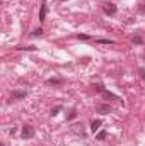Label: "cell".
<instances>
[{
  "instance_id": "cell-1",
  "label": "cell",
  "mask_w": 145,
  "mask_h": 146,
  "mask_svg": "<svg viewBox=\"0 0 145 146\" xmlns=\"http://www.w3.org/2000/svg\"><path fill=\"white\" fill-rule=\"evenodd\" d=\"M21 136H22V139H31L34 136V129L31 126H24L22 131H21Z\"/></svg>"
},
{
  "instance_id": "cell-2",
  "label": "cell",
  "mask_w": 145,
  "mask_h": 146,
  "mask_svg": "<svg viewBox=\"0 0 145 146\" xmlns=\"http://www.w3.org/2000/svg\"><path fill=\"white\" fill-rule=\"evenodd\" d=\"M103 12H104L106 15H114V14H116V5H114V3H109V2L103 3Z\"/></svg>"
},
{
  "instance_id": "cell-3",
  "label": "cell",
  "mask_w": 145,
  "mask_h": 146,
  "mask_svg": "<svg viewBox=\"0 0 145 146\" xmlns=\"http://www.w3.org/2000/svg\"><path fill=\"white\" fill-rule=\"evenodd\" d=\"M101 94H103V97H104L106 100H118L119 104H123V100H121V99H119L118 95H114V94H111V92H108V90H103Z\"/></svg>"
},
{
  "instance_id": "cell-4",
  "label": "cell",
  "mask_w": 145,
  "mask_h": 146,
  "mask_svg": "<svg viewBox=\"0 0 145 146\" xmlns=\"http://www.w3.org/2000/svg\"><path fill=\"white\" fill-rule=\"evenodd\" d=\"M70 129H72V133L79 134V136H82V138L85 136V131H84V124H73Z\"/></svg>"
},
{
  "instance_id": "cell-5",
  "label": "cell",
  "mask_w": 145,
  "mask_h": 146,
  "mask_svg": "<svg viewBox=\"0 0 145 146\" xmlns=\"http://www.w3.org/2000/svg\"><path fill=\"white\" fill-rule=\"evenodd\" d=\"M46 14H48V5H46V2H43L41 3V9H39V21L41 22L46 21Z\"/></svg>"
},
{
  "instance_id": "cell-6",
  "label": "cell",
  "mask_w": 145,
  "mask_h": 146,
  "mask_svg": "<svg viewBox=\"0 0 145 146\" xmlns=\"http://www.w3.org/2000/svg\"><path fill=\"white\" fill-rule=\"evenodd\" d=\"M101 126H103V121H101V119H94V121L91 122V131H92V133H97Z\"/></svg>"
},
{
  "instance_id": "cell-7",
  "label": "cell",
  "mask_w": 145,
  "mask_h": 146,
  "mask_svg": "<svg viewBox=\"0 0 145 146\" xmlns=\"http://www.w3.org/2000/svg\"><path fill=\"white\" fill-rule=\"evenodd\" d=\"M111 106H109V104H99V106H97V112H99V114H109V112H111Z\"/></svg>"
},
{
  "instance_id": "cell-8",
  "label": "cell",
  "mask_w": 145,
  "mask_h": 146,
  "mask_svg": "<svg viewBox=\"0 0 145 146\" xmlns=\"http://www.w3.org/2000/svg\"><path fill=\"white\" fill-rule=\"evenodd\" d=\"M26 97H28V94H26V92H22V90H14V92H12V99L21 100V99H26Z\"/></svg>"
},
{
  "instance_id": "cell-9",
  "label": "cell",
  "mask_w": 145,
  "mask_h": 146,
  "mask_svg": "<svg viewBox=\"0 0 145 146\" xmlns=\"http://www.w3.org/2000/svg\"><path fill=\"white\" fill-rule=\"evenodd\" d=\"M46 83H48V85H60V83H63V80H62V78H50Z\"/></svg>"
},
{
  "instance_id": "cell-10",
  "label": "cell",
  "mask_w": 145,
  "mask_h": 146,
  "mask_svg": "<svg viewBox=\"0 0 145 146\" xmlns=\"http://www.w3.org/2000/svg\"><path fill=\"white\" fill-rule=\"evenodd\" d=\"M19 51H36V46H17Z\"/></svg>"
},
{
  "instance_id": "cell-11",
  "label": "cell",
  "mask_w": 145,
  "mask_h": 146,
  "mask_svg": "<svg viewBox=\"0 0 145 146\" xmlns=\"http://www.w3.org/2000/svg\"><path fill=\"white\" fill-rule=\"evenodd\" d=\"M106 136H108V133H106V131H99V133H97V136H96V138H97V139H99V141H103V139H106Z\"/></svg>"
},
{
  "instance_id": "cell-12",
  "label": "cell",
  "mask_w": 145,
  "mask_h": 146,
  "mask_svg": "<svg viewBox=\"0 0 145 146\" xmlns=\"http://www.w3.org/2000/svg\"><path fill=\"white\" fill-rule=\"evenodd\" d=\"M75 117H77V110L75 109H72L68 114H67V119H68V121H72V119H75Z\"/></svg>"
},
{
  "instance_id": "cell-13",
  "label": "cell",
  "mask_w": 145,
  "mask_h": 146,
  "mask_svg": "<svg viewBox=\"0 0 145 146\" xmlns=\"http://www.w3.org/2000/svg\"><path fill=\"white\" fill-rule=\"evenodd\" d=\"M41 34H43V29H41V27H38V29H34V31L31 33V36L33 37H39Z\"/></svg>"
},
{
  "instance_id": "cell-14",
  "label": "cell",
  "mask_w": 145,
  "mask_h": 146,
  "mask_svg": "<svg viewBox=\"0 0 145 146\" xmlns=\"http://www.w3.org/2000/svg\"><path fill=\"white\" fill-rule=\"evenodd\" d=\"M132 42H133V44H142V42H144V39H142L140 36H133V37H132Z\"/></svg>"
},
{
  "instance_id": "cell-15",
  "label": "cell",
  "mask_w": 145,
  "mask_h": 146,
  "mask_svg": "<svg viewBox=\"0 0 145 146\" xmlns=\"http://www.w3.org/2000/svg\"><path fill=\"white\" fill-rule=\"evenodd\" d=\"M96 42H99V44H113L114 41H111V39H96Z\"/></svg>"
},
{
  "instance_id": "cell-16",
  "label": "cell",
  "mask_w": 145,
  "mask_h": 146,
  "mask_svg": "<svg viewBox=\"0 0 145 146\" xmlns=\"http://www.w3.org/2000/svg\"><path fill=\"white\" fill-rule=\"evenodd\" d=\"M60 110H62V106H56V107H53V109H51V115H56Z\"/></svg>"
},
{
  "instance_id": "cell-17",
  "label": "cell",
  "mask_w": 145,
  "mask_h": 146,
  "mask_svg": "<svg viewBox=\"0 0 145 146\" xmlns=\"http://www.w3.org/2000/svg\"><path fill=\"white\" fill-rule=\"evenodd\" d=\"M140 78L145 82V68H140Z\"/></svg>"
},
{
  "instance_id": "cell-18",
  "label": "cell",
  "mask_w": 145,
  "mask_h": 146,
  "mask_svg": "<svg viewBox=\"0 0 145 146\" xmlns=\"http://www.w3.org/2000/svg\"><path fill=\"white\" fill-rule=\"evenodd\" d=\"M77 39H84V41H85V39H89V36H85V34H77Z\"/></svg>"
},
{
  "instance_id": "cell-19",
  "label": "cell",
  "mask_w": 145,
  "mask_h": 146,
  "mask_svg": "<svg viewBox=\"0 0 145 146\" xmlns=\"http://www.w3.org/2000/svg\"><path fill=\"white\" fill-rule=\"evenodd\" d=\"M62 2H67V0H62Z\"/></svg>"
}]
</instances>
